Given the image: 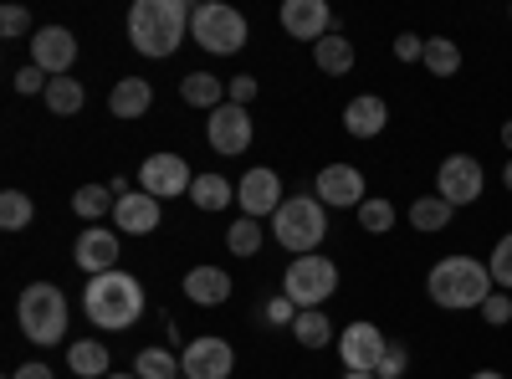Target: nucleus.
<instances>
[{"instance_id": "e433bc0d", "label": "nucleus", "mask_w": 512, "mask_h": 379, "mask_svg": "<svg viewBox=\"0 0 512 379\" xmlns=\"http://www.w3.org/2000/svg\"><path fill=\"white\" fill-rule=\"evenodd\" d=\"M482 323H492V328L512 323V292H492V298L482 303Z\"/></svg>"}, {"instance_id": "7c9ffc66", "label": "nucleus", "mask_w": 512, "mask_h": 379, "mask_svg": "<svg viewBox=\"0 0 512 379\" xmlns=\"http://www.w3.org/2000/svg\"><path fill=\"white\" fill-rule=\"evenodd\" d=\"M226 251H231V257H256V251H262V221L236 216L231 231H226Z\"/></svg>"}, {"instance_id": "412c9836", "label": "nucleus", "mask_w": 512, "mask_h": 379, "mask_svg": "<svg viewBox=\"0 0 512 379\" xmlns=\"http://www.w3.org/2000/svg\"><path fill=\"white\" fill-rule=\"evenodd\" d=\"M154 108V88L144 77H118L113 82V93H108V113L113 118H123V123H134V118H144Z\"/></svg>"}, {"instance_id": "a878e982", "label": "nucleus", "mask_w": 512, "mask_h": 379, "mask_svg": "<svg viewBox=\"0 0 512 379\" xmlns=\"http://www.w3.org/2000/svg\"><path fill=\"white\" fill-rule=\"evenodd\" d=\"M313 62H318V72H328V77H344L349 67H354V41L349 36H323L318 47H313Z\"/></svg>"}, {"instance_id": "f03ea898", "label": "nucleus", "mask_w": 512, "mask_h": 379, "mask_svg": "<svg viewBox=\"0 0 512 379\" xmlns=\"http://www.w3.org/2000/svg\"><path fill=\"white\" fill-rule=\"evenodd\" d=\"M190 36V6L185 0H134L128 6V41L139 57H175Z\"/></svg>"}, {"instance_id": "ddd939ff", "label": "nucleus", "mask_w": 512, "mask_h": 379, "mask_svg": "<svg viewBox=\"0 0 512 379\" xmlns=\"http://www.w3.org/2000/svg\"><path fill=\"white\" fill-rule=\"evenodd\" d=\"M231 369H236V349L226 339H216V333L185 344V354H180V374L185 379H231Z\"/></svg>"}, {"instance_id": "b1692460", "label": "nucleus", "mask_w": 512, "mask_h": 379, "mask_svg": "<svg viewBox=\"0 0 512 379\" xmlns=\"http://www.w3.org/2000/svg\"><path fill=\"white\" fill-rule=\"evenodd\" d=\"M451 221H456V205H446L441 195H420V200H410V226H415V231L436 236V231H446Z\"/></svg>"}, {"instance_id": "4c0bfd02", "label": "nucleus", "mask_w": 512, "mask_h": 379, "mask_svg": "<svg viewBox=\"0 0 512 379\" xmlns=\"http://www.w3.org/2000/svg\"><path fill=\"white\" fill-rule=\"evenodd\" d=\"M405 369H410V354H405V344H390L384 349V359H379V379H405Z\"/></svg>"}, {"instance_id": "473e14b6", "label": "nucleus", "mask_w": 512, "mask_h": 379, "mask_svg": "<svg viewBox=\"0 0 512 379\" xmlns=\"http://www.w3.org/2000/svg\"><path fill=\"white\" fill-rule=\"evenodd\" d=\"M395 221H400V210L384 200V195H369L364 205H359V226L369 231V236H384V231H395Z\"/></svg>"}, {"instance_id": "1a4fd4ad", "label": "nucleus", "mask_w": 512, "mask_h": 379, "mask_svg": "<svg viewBox=\"0 0 512 379\" xmlns=\"http://www.w3.org/2000/svg\"><path fill=\"white\" fill-rule=\"evenodd\" d=\"M313 195H318L328 210H359V205L369 200V185H364L359 164H323Z\"/></svg>"}, {"instance_id": "3c124183", "label": "nucleus", "mask_w": 512, "mask_h": 379, "mask_svg": "<svg viewBox=\"0 0 512 379\" xmlns=\"http://www.w3.org/2000/svg\"><path fill=\"white\" fill-rule=\"evenodd\" d=\"M180 379H185V374H180Z\"/></svg>"}, {"instance_id": "de8ad7c7", "label": "nucleus", "mask_w": 512, "mask_h": 379, "mask_svg": "<svg viewBox=\"0 0 512 379\" xmlns=\"http://www.w3.org/2000/svg\"><path fill=\"white\" fill-rule=\"evenodd\" d=\"M472 379H507V374H497V369H477Z\"/></svg>"}, {"instance_id": "9b49d317", "label": "nucleus", "mask_w": 512, "mask_h": 379, "mask_svg": "<svg viewBox=\"0 0 512 379\" xmlns=\"http://www.w3.org/2000/svg\"><path fill=\"white\" fill-rule=\"evenodd\" d=\"M282 200H287L282 180H277V170H267V164H251V170L241 175V185H236V205H241V216H251V221L277 216Z\"/></svg>"}, {"instance_id": "dca6fc26", "label": "nucleus", "mask_w": 512, "mask_h": 379, "mask_svg": "<svg viewBox=\"0 0 512 379\" xmlns=\"http://www.w3.org/2000/svg\"><path fill=\"white\" fill-rule=\"evenodd\" d=\"M277 21L292 41H313V47L323 36H333V11L323 6V0H287V6L277 11Z\"/></svg>"}, {"instance_id": "ea45409f", "label": "nucleus", "mask_w": 512, "mask_h": 379, "mask_svg": "<svg viewBox=\"0 0 512 379\" xmlns=\"http://www.w3.org/2000/svg\"><path fill=\"white\" fill-rule=\"evenodd\" d=\"M47 88H52V77L41 72V67H31V62H26V67L16 72V93H26V98H31V93H47Z\"/></svg>"}, {"instance_id": "7ed1b4c3", "label": "nucleus", "mask_w": 512, "mask_h": 379, "mask_svg": "<svg viewBox=\"0 0 512 379\" xmlns=\"http://www.w3.org/2000/svg\"><path fill=\"white\" fill-rule=\"evenodd\" d=\"M82 313L103 333H123L144 318V282L134 272H103L82 287Z\"/></svg>"}, {"instance_id": "58836bf2", "label": "nucleus", "mask_w": 512, "mask_h": 379, "mask_svg": "<svg viewBox=\"0 0 512 379\" xmlns=\"http://www.w3.org/2000/svg\"><path fill=\"white\" fill-rule=\"evenodd\" d=\"M297 313H303V308H297V303L287 298V292H277V298L267 303V323H272V328H292V323H297Z\"/></svg>"}, {"instance_id": "c85d7f7f", "label": "nucleus", "mask_w": 512, "mask_h": 379, "mask_svg": "<svg viewBox=\"0 0 512 379\" xmlns=\"http://www.w3.org/2000/svg\"><path fill=\"white\" fill-rule=\"evenodd\" d=\"M82 103H88V93H82V82L67 72V77H52V88H47V108L57 113V118H72V113H82Z\"/></svg>"}, {"instance_id": "6ab92c4d", "label": "nucleus", "mask_w": 512, "mask_h": 379, "mask_svg": "<svg viewBox=\"0 0 512 379\" xmlns=\"http://www.w3.org/2000/svg\"><path fill=\"white\" fill-rule=\"evenodd\" d=\"M384 123H390V103H384L379 93H359V98H349V108H344V129H349L354 139H379V134H384Z\"/></svg>"}, {"instance_id": "c756f323", "label": "nucleus", "mask_w": 512, "mask_h": 379, "mask_svg": "<svg viewBox=\"0 0 512 379\" xmlns=\"http://www.w3.org/2000/svg\"><path fill=\"white\" fill-rule=\"evenodd\" d=\"M113 205H118V200H113V190H108V185H82V190L72 195V210H77V216L88 221V226H98Z\"/></svg>"}, {"instance_id": "4468645a", "label": "nucleus", "mask_w": 512, "mask_h": 379, "mask_svg": "<svg viewBox=\"0 0 512 379\" xmlns=\"http://www.w3.org/2000/svg\"><path fill=\"white\" fill-rule=\"evenodd\" d=\"M205 139H210V149H216V154H246L251 139H256V123H251L246 108L221 103L216 113H210V123H205Z\"/></svg>"}, {"instance_id": "37998d69", "label": "nucleus", "mask_w": 512, "mask_h": 379, "mask_svg": "<svg viewBox=\"0 0 512 379\" xmlns=\"http://www.w3.org/2000/svg\"><path fill=\"white\" fill-rule=\"evenodd\" d=\"M11 379H52V369H47V364H21Z\"/></svg>"}, {"instance_id": "bb28decb", "label": "nucleus", "mask_w": 512, "mask_h": 379, "mask_svg": "<svg viewBox=\"0 0 512 379\" xmlns=\"http://www.w3.org/2000/svg\"><path fill=\"white\" fill-rule=\"evenodd\" d=\"M292 339L303 344V349H328V344H333L328 313H323V308H303V313H297V323H292Z\"/></svg>"}, {"instance_id": "2eb2a0df", "label": "nucleus", "mask_w": 512, "mask_h": 379, "mask_svg": "<svg viewBox=\"0 0 512 379\" xmlns=\"http://www.w3.org/2000/svg\"><path fill=\"white\" fill-rule=\"evenodd\" d=\"M77 62V36L67 26H36L31 36V67H41L47 77H67Z\"/></svg>"}, {"instance_id": "0eeeda50", "label": "nucleus", "mask_w": 512, "mask_h": 379, "mask_svg": "<svg viewBox=\"0 0 512 379\" xmlns=\"http://www.w3.org/2000/svg\"><path fill=\"white\" fill-rule=\"evenodd\" d=\"M282 292L297 308H323L338 292V267L323 257V251H308V257H292L282 272Z\"/></svg>"}, {"instance_id": "c03bdc74", "label": "nucleus", "mask_w": 512, "mask_h": 379, "mask_svg": "<svg viewBox=\"0 0 512 379\" xmlns=\"http://www.w3.org/2000/svg\"><path fill=\"white\" fill-rule=\"evenodd\" d=\"M502 149H507V159H512V118L502 123Z\"/></svg>"}, {"instance_id": "f8f14e48", "label": "nucleus", "mask_w": 512, "mask_h": 379, "mask_svg": "<svg viewBox=\"0 0 512 379\" xmlns=\"http://www.w3.org/2000/svg\"><path fill=\"white\" fill-rule=\"evenodd\" d=\"M384 349H390V339H384V328L369 323V318H354L338 333V359H344V369H379Z\"/></svg>"}, {"instance_id": "f257e3e1", "label": "nucleus", "mask_w": 512, "mask_h": 379, "mask_svg": "<svg viewBox=\"0 0 512 379\" xmlns=\"http://www.w3.org/2000/svg\"><path fill=\"white\" fill-rule=\"evenodd\" d=\"M425 292H431V303L446 308V313H482V303L497 292L487 262L466 257V251H456V257H441L431 272H425Z\"/></svg>"}, {"instance_id": "09e8293b", "label": "nucleus", "mask_w": 512, "mask_h": 379, "mask_svg": "<svg viewBox=\"0 0 512 379\" xmlns=\"http://www.w3.org/2000/svg\"><path fill=\"white\" fill-rule=\"evenodd\" d=\"M108 379H139V374H108Z\"/></svg>"}, {"instance_id": "4be33fe9", "label": "nucleus", "mask_w": 512, "mask_h": 379, "mask_svg": "<svg viewBox=\"0 0 512 379\" xmlns=\"http://www.w3.org/2000/svg\"><path fill=\"white\" fill-rule=\"evenodd\" d=\"M180 98L190 108H205V113H216L226 103V82L221 77H210V72H185L180 77Z\"/></svg>"}, {"instance_id": "20e7f679", "label": "nucleus", "mask_w": 512, "mask_h": 379, "mask_svg": "<svg viewBox=\"0 0 512 379\" xmlns=\"http://www.w3.org/2000/svg\"><path fill=\"white\" fill-rule=\"evenodd\" d=\"M272 236H277V246L292 251V257H308V251H318L323 236H328V205L318 195H287L282 210L272 216Z\"/></svg>"}, {"instance_id": "5701e85b", "label": "nucleus", "mask_w": 512, "mask_h": 379, "mask_svg": "<svg viewBox=\"0 0 512 379\" xmlns=\"http://www.w3.org/2000/svg\"><path fill=\"white\" fill-rule=\"evenodd\" d=\"M108 349L98 344V339H77V344H67V369L77 374V379H108Z\"/></svg>"}, {"instance_id": "6e6552de", "label": "nucleus", "mask_w": 512, "mask_h": 379, "mask_svg": "<svg viewBox=\"0 0 512 379\" xmlns=\"http://www.w3.org/2000/svg\"><path fill=\"white\" fill-rule=\"evenodd\" d=\"M436 195L446 205H477L487 195V170H482V159L477 154H446L436 164Z\"/></svg>"}, {"instance_id": "cd10ccee", "label": "nucleus", "mask_w": 512, "mask_h": 379, "mask_svg": "<svg viewBox=\"0 0 512 379\" xmlns=\"http://www.w3.org/2000/svg\"><path fill=\"white\" fill-rule=\"evenodd\" d=\"M420 62H425L431 77H456L461 72V47L451 36H425V57Z\"/></svg>"}, {"instance_id": "49530a36", "label": "nucleus", "mask_w": 512, "mask_h": 379, "mask_svg": "<svg viewBox=\"0 0 512 379\" xmlns=\"http://www.w3.org/2000/svg\"><path fill=\"white\" fill-rule=\"evenodd\" d=\"M502 185H507V195H512V159L502 164Z\"/></svg>"}, {"instance_id": "393cba45", "label": "nucleus", "mask_w": 512, "mask_h": 379, "mask_svg": "<svg viewBox=\"0 0 512 379\" xmlns=\"http://www.w3.org/2000/svg\"><path fill=\"white\" fill-rule=\"evenodd\" d=\"M231 200H236V190H231L226 175H195V185H190V205H195V210L216 216V210H226Z\"/></svg>"}, {"instance_id": "8fccbe9b", "label": "nucleus", "mask_w": 512, "mask_h": 379, "mask_svg": "<svg viewBox=\"0 0 512 379\" xmlns=\"http://www.w3.org/2000/svg\"><path fill=\"white\" fill-rule=\"evenodd\" d=\"M507 21H512V6H507Z\"/></svg>"}, {"instance_id": "79ce46f5", "label": "nucleus", "mask_w": 512, "mask_h": 379, "mask_svg": "<svg viewBox=\"0 0 512 379\" xmlns=\"http://www.w3.org/2000/svg\"><path fill=\"white\" fill-rule=\"evenodd\" d=\"M251 98H256V77H246V72H241V77H231V82H226V103L246 108Z\"/></svg>"}, {"instance_id": "a19ab883", "label": "nucleus", "mask_w": 512, "mask_h": 379, "mask_svg": "<svg viewBox=\"0 0 512 379\" xmlns=\"http://www.w3.org/2000/svg\"><path fill=\"white\" fill-rule=\"evenodd\" d=\"M420 57H425V36L400 31V36H395V62H420Z\"/></svg>"}, {"instance_id": "a18cd8bd", "label": "nucleus", "mask_w": 512, "mask_h": 379, "mask_svg": "<svg viewBox=\"0 0 512 379\" xmlns=\"http://www.w3.org/2000/svg\"><path fill=\"white\" fill-rule=\"evenodd\" d=\"M344 379H379L374 369H344Z\"/></svg>"}, {"instance_id": "c9c22d12", "label": "nucleus", "mask_w": 512, "mask_h": 379, "mask_svg": "<svg viewBox=\"0 0 512 379\" xmlns=\"http://www.w3.org/2000/svg\"><path fill=\"white\" fill-rule=\"evenodd\" d=\"M31 31V11L26 6H6V11H0V36H6V41H16V36H26ZM36 36V31H31Z\"/></svg>"}, {"instance_id": "aec40b11", "label": "nucleus", "mask_w": 512, "mask_h": 379, "mask_svg": "<svg viewBox=\"0 0 512 379\" xmlns=\"http://www.w3.org/2000/svg\"><path fill=\"white\" fill-rule=\"evenodd\" d=\"M185 298H190L195 308H221V303L231 298L226 267H190V272H185Z\"/></svg>"}, {"instance_id": "f3484780", "label": "nucleus", "mask_w": 512, "mask_h": 379, "mask_svg": "<svg viewBox=\"0 0 512 379\" xmlns=\"http://www.w3.org/2000/svg\"><path fill=\"white\" fill-rule=\"evenodd\" d=\"M118 231L113 226H88L77 236V246H72V257H77V267L88 272V277H103V272H118Z\"/></svg>"}, {"instance_id": "2f4dec72", "label": "nucleus", "mask_w": 512, "mask_h": 379, "mask_svg": "<svg viewBox=\"0 0 512 379\" xmlns=\"http://www.w3.org/2000/svg\"><path fill=\"white\" fill-rule=\"evenodd\" d=\"M134 374L139 379H180V359L169 349H139L134 354Z\"/></svg>"}, {"instance_id": "a211bd4d", "label": "nucleus", "mask_w": 512, "mask_h": 379, "mask_svg": "<svg viewBox=\"0 0 512 379\" xmlns=\"http://www.w3.org/2000/svg\"><path fill=\"white\" fill-rule=\"evenodd\" d=\"M159 221H164V205L144 190L123 195L113 205V231H123V236H149V231H159Z\"/></svg>"}, {"instance_id": "9d476101", "label": "nucleus", "mask_w": 512, "mask_h": 379, "mask_svg": "<svg viewBox=\"0 0 512 379\" xmlns=\"http://www.w3.org/2000/svg\"><path fill=\"white\" fill-rule=\"evenodd\" d=\"M139 185H144V195H154V200H175V195H190V185H195V175H190V164L180 159V154H149L144 164H139Z\"/></svg>"}, {"instance_id": "72a5a7b5", "label": "nucleus", "mask_w": 512, "mask_h": 379, "mask_svg": "<svg viewBox=\"0 0 512 379\" xmlns=\"http://www.w3.org/2000/svg\"><path fill=\"white\" fill-rule=\"evenodd\" d=\"M31 221H36V205H31L26 190H6V195H0V226H6V231H26Z\"/></svg>"}, {"instance_id": "423d86ee", "label": "nucleus", "mask_w": 512, "mask_h": 379, "mask_svg": "<svg viewBox=\"0 0 512 379\" xmlns=\"http://www.w3.org/2000/svg\"><path fill=\"white\" fill-rule=\"evenodd\" d=\"M190 36H195V47H205L210 57H236L246 47V16L236 6H226V0H205V6L190 11Z\"/></svg>"}, {"instance_id": "f704fd0d", "label": "nucleus", "mask_w": 512, "mask_h": 379, "mask_svg": "<svg viewBox=\"0 0 512 379\" xmlns=\"http://www.w3.org/2000/svg\"><path fill=\"white\" fill-rule=\"evenodd\" d=\"M487 272L497 282V292H512V231L492 246V257H487Z\"/></svg>"}, {"instance_id": "39448f33", "label": "nucleus", "mask_w": 512, "mask_h": 379, "mask_svg": "<svg viewBox=\"0 0 512 379\" xmlns=\"http://www.w3.org/2000/svg\"><path fill=\"white\" fill-rule=\"evenodd\" d=\"M16 318H21V333H26L31 344H41V349L62 344L67 339V298H62V287H52V282L21 287Z\"/></svg>"}]
</instances>
